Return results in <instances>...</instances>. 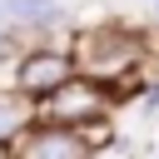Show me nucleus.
Masks as SVG:
<instances>
[{
  "instance_id": "obj_1",
  "label": "nucleus",
  "mask_w": 159,
  "mask_h": 159,
  "mask_svg": "<svg viewBox=\"0 0 159 159\" xmlns=\"http://www.w3.org/2000/svg\"><path fill=\"white\" fill-rule=\"evenodd\" d=\"M144 55H149L144 40L134 30H124V25H89V30L75 35V50H70L75 70L89 75V80H99V84H109L114 99L129 94V80L144 65Z\"/></svg>"
},
{
  "instance_id": "obj_2",
  "label": "nucleus",
  "mask_w": 159,
  "mask_h": 159,
  "mask_svg": "<svg viewBox=\"0 0 159 159\" xmlns=\"http://www.w3.org/2000/svg\"><path fill=\"white\" fill-rule=\"evenodd\" d=\"M109 84H99V80H89V75H65L55 89H45L40 94V109H35V119L40 124H65V129H80V124H89V119H104L109 114Z\"/></svg>"
},
{
  "instance_id": "obj_3",
  "label": "nucleus",
  "mask_w": 159,
  "mask_h": 159,
  "mask_svg": "<svg viewBox=\"0 0 159 159\" xmlns=\"http://www.w3.org/2000/svg\"><path fill=\"white\" fill-rule=\"evenodd\" d=\"M65 75H75V60L70 50H55V45H40V50H25L15 60V89L25 99H40L45 89H55Z\"/></svg>"
},
{
  "instance_id": "obj_4",
  "label": "nucleus",
  "mask_w": 159,
  "mask_h": 159,
  "mask_svg": "<svg viewBox=\"0 0 159 159\" xmlns=\"http://www.w3.org/2000/svg\"><path fill=\"white\" fill-rule=\"evenodd\" d=\"M20 159H94V144H89L80 129L45 124V129H30V134H25Z\"/></svg>"
},
{
  "instance_id": "obj_5",
  "label": "nucleus",
  "mask_w": 159,
  "mask_h": 159,
  "mask_svg": "<svg viewBox=\"0 0 159 159\" xmlns=\"http://www.w3.org/2000/svg\"><path fill=\"white\" fill-rule=\"evenodd\" d=\"M65 20V10L55 0H5V25L15 30H55Z\"/></svg>"
},
{
  "instance_id": "obj_6",
  "label": "nucleus",
  "mask_w": 159,
  "mask_h": 159,
  "mask_svg": "<svg viewBox=\"0 0 159 159\" xmlns=\"http://www.w3.org/2000/svg\"><path fill=\"white\" fill-rule=\"evenodd\" d=\"M30 119H35V114H30V99H25L15 84L0 89V144H10L20 129H30Z\"/></svg>"
},
{
  "instance_id": "obj_7",
  "label": "nucleus",
  "mask_w": 159,
  "mask_h": 159,
  "mask_svg": "<svg viewBox=\"0 0 159 159\" xmlns=\"http://www.w3.org/2000/svg\"><path fill=\"white\" fill-rule=\"evenodd\" d=\"M15 60V25H0V65Z\"/></svg>"
},
{
  "instance_id": "obj_8",
  "label": "nucleus",
  "mask_w": 159,
  "mask_h": 159,
  "mask_svg": "<svg viewBox=\"0 0 159 159\" xmlns=\"http://www.w3.org/2000/svg\"><path fill=\"white\" fill-rule=\"evenodd\" d=\"M0 25H5V0H0Z\"/></svg>"
},
{
  "instance_id": "obj_9",
  "label": "nucleus",
  "mask_w": 159,
  "mask_h": 159,
  "mask_svg": "<svg viewBox=\"0 0 159 159\" xmlns=\"http://www.w3.org/2000/svg\"><path fill=\"white\" fill-rule=\"evenodd\" d=\"M154 20H159V0H154Z\"/></svg>"
}]
</instances>
